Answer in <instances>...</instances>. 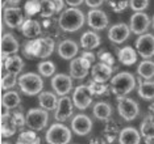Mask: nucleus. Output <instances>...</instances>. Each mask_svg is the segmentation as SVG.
Returning <instances> with one entry per match:
<instances>
[{
  "label": "nucleus",
  "mask_w": 154,
  "mask_h": 144,
  "mask_svg": "<svg viewBox=\"0 0 154 144\" xmlns=\"http://www.w3.org/2000/svg\"><path fill=\"white\" fill-rule=\"evenodd\" d=\"M92 121L88 115L86 114H78L72 118L71 121V130L79 136L88 135L92 130Z\"/></svg>",
  "instance_id": "15"
},
{
  "label": "nucleus",
  "mask_w": 154,
  "mask_h": 144,
  "mask_svg": "<svg viewBox=\"0 0 154 144\" xmlns=\"http://www.w3.org/2000/svg\"><path fill=\"white\" fill-rule=\"evenodd\" d=\"M4 21L7 26L11 29H16V28H21L24 22V15L21 9L17 7H9V8L4 9Z\"/></svg>",
  "instance_id": "16"
},
{
  "label": "nucleus",
  "mask_w": 154,
  "mask_h": 144,
  "mask_svg": "<svg viewBox=\"0 0 154 144\" xmlns=\"http://www.w3.org/2000/svg\"><path fill=\"white\" fill-rule=\"evenodd\" d=\"M117 111L119 115L127 122H131L136 119L140 114V106L133 98L129 97H119L117 101Z\"/></svg>",
  "instance_id": "6"
},
{
  "label": "nucleus",
  "mask_w": 154,
  "mask_h": 144,
  "mask_svg": "<svg viewBox=\"0 0 154 144\" xmlns=\"http://www.w3.org/2000/svg\"><path fill=\"white\" fill-rule=\"evenodd\" d=\"M94 94L91 92L88 85H79L75 88L74 93H72V102L74 106L78 107L79 110H86L87 107L92 102Z\"/></svg>",
  "instance_id": "10"
},
{
  "label": "nucleus",
  "mask_w": 154,
  "mask_h": 144,
  "mask_svg": "<svg viewBox=\"0 0 154 144\" xmlns=\"http://www.w3.org/2000/svg\"><path fill=\"white\" fill-rule=\"evenodd\" d=\"M85 3L87 4V7H90L91 9H94V8H99V7L104 3V0H85Z\"/></svg>",
  "instance_id": "44"
},
{
  "label": "nucleus",
  "mask_w": 154,
  "mask_h": 144,
  "mask_svg": "<svg viewBox=\"0 0 154 144\" xmlns=\"http://www.w3.org/2000/svg\"><path fill=\"white\" fill-rule=\"evenodd\" d=\"M9 3H11V4H19L20 1H21V0H8Z\"/></svg>",
  "instance_id": "48"
},
{
  "label": "nucleus",
  "mask_w": 154,
  "mask_h": 144,
  "mask_svg": "<svg viewBox=\"0 0 154 144\" xmlns=\"http://www.w3.org/2000/svg\"><path fill=\"white\" fill-rule=\"evenodd\" d=\"M85 15L80 9H78L76 7H70V8L65 9L61 13L58 19V24L63 31L67 33H75L79 29H82L85 25Z\"/></svg>",
  "instance_id": "1"
},
{
  "label": "nucleus",
  "mask_w": 154,
  "mask_h": 144,
  "mask_svg": "<svg viewBox=\"0 0 154 144\" xmlns=\"http://www.w3.org/2000/svg\"><path fill=\"white\" fill-rule=\"evenodd\" d=\"M128 3L134 12H143L149 7V0H129Z\"/></svg>",
  "instance_id": "38"
},
{
  "label": "nucleus",
  "mask_w": 154,
  "mask_h": 144,
  "mask_svg": "<svg viewBox=\"0 0 154 144\" xmlns=\"http://www.w3.org/2000/svg\"><path fill=\"white\" fill-rule=\"evenodd\" d=\"M82 57H85L86 59H88V60L92 63V62H95V55L92 54V52H90V51H85L82 54Z\"/></svg>",
  "instance_id": "47"
},
{
  "label": "nucleus",
  "mask_w": 154,
  "mask_h": 144,
  "mask_svg": "<svg viewBox=\"0 0 154 144\" xmlns=\"http://www.w3.org/2000/svg\"><path fill=\"white\" fill-rule=\"evenodd\" d=\"M134 87L136 79L131 72H120L115 75L111 80V90L117 97L127 96L134 89Z\"/></svg>",
  "instance_id": "2"
},
{
  "label": "nucleus",
  "mask_w": 154,
  "mask_h": 144,
  "mask_svg": "<svg viewBox=\"0 0 154 144\" xmlns=\"http://www.w3.org/2000/svg\"><path fill=\"white\" fill-rule=\"evenodd\" d=\"M2 135L3 134H2V130H0V142H2Z\"/></svg>",
  "instance_id": "51"
},
{
  "label": "nucleus",
  "mask_w": 154,
  "mask_h": 144,
  "mask_svg": "<svg viewBox=\"0 0 154 144\" xmlns=\"http://www.w3.org/2000/svg\"><path fill=\"white\" fill-rule=\"evenodd\" d=\"M24 54L29 59L38 58V40H32L26 42L24 46Z\"/></svg>",
  "instance_id": "35"
},
{
  "label": "nucleus",
  "mask_w": 154,
  "mask_h": 144,
  "mask_svg": "<svg viewBox=\"0 0 154 144\" xmlns=\"http://www.w3.org/2000/svg\"><path fill=\"white\" fill-rule=\"evenodd\" d=\"M16 144H41V139L37 136L36 131L29 130V131H23L19 135Z\"/></svg>",
  "instance_id": "33"
},
{
  "label": "nucleus",
  "mask_w": 154,
  "mask_h": 144,
  "mask_svg": "<svg viewBox=\"0 0 154 144\" xmlns=\"http://www.w3.org/2000/svg\"><path fill=\"white\" fill-rule=\"evenodd\" d=\"M91 76H92L94 81L106 84L112 77V67L109 64H106V63H103V62L97 63V64H94L92 68H91Z\"/></svg>",
  "instance_id": "17"
},
{
  "label": "nucleus",
  "mask_w": 154,
  "mask_h": 144,
  "mask_svg": "<svg viewBox=\"0 0 154 144\" xmlns=\"http://www.w3.org/2000/svg\"><path fill=\"white\" fill-rule=\"evenodd\" d=\"M24 9H25V13L28 16L36 15L40 12V0H28Z\"/></svg>",
  "instance_id": "37"
},
{
  "label": "nucleus",
  "mask_w": 154,
  "mask_h": 144,
  "mask_svg": "<svg viewBox=\"0 0 154 144\" xmlns=\"http://www.w3.org/2000/svg\"><path fill=\"white\" fill-rule=\"evenodd\" d=\"M140 134L146 139V142L154 140V121L153 119L146 118L145 121H142L141 127H140Z\"/></svg>",
  "instance_id": "32"
},
{
  "label": "nucleus",
  "mask_w": 154,
  "mask_h": 144,
  "mask_svg": "<svg viewBox=\"0 0 154 144\" xmlns=\"http://www.w3.org/2000/svg\"><path fill=\"white\" fill-rule=\"evenodd\" d=\"M38 72L45 77H50L55 73V64L51 60H44L38 64Z\"/></svg>",
  "instance_id": "36"
},
{
  "label": "nucleus",
  "mask_w": 154,
  "mask_h": 144,
  "mask_svg": "<svg viewBox=\"0 0 154 144\" xmlns=\"http://www.w3.org/2000/svg\"><path fill=\"white\" fill-rule=\"evenodd\" d=\"M0 72H2V52H0Z\"/></svg>",
  "instance_id": "49"
},
{
  "label": "nucleus",
  "mask_w": 154,
  "mask_h": 144,
  "mask_svg": "<svg viewBox=\"0 0 154 144\" xmlns=\"http://www.w3.org/2000/svg\"><path fill=\"white\" fill-rule=\"evenodd\" d=\"M20 102H21V98H20L17 92L9 90V92H7L5 94H3L2 104H3V106H4V109H7V110H11V109L17 107L20 105Z\"/></svg>",
  "instance_id": "31"
},
{
  "label": "nucleus",
  "mask_w": 154,
  "mask_h": 144,
  "mask_svg": "<svg viewBox=\"0 0 154 144\" xmlns=\"http://www.w3.org/2000/svg\"><path fill=\"white\" fill-rule=\"evenodd\" d=\"M53 3H54V7H55V12H59V10L63 9V5H65L63 0H53Z\"/></svg>",
  "instance_id": "45"
},
{
  "label": "nucleus",
  "mask_w": 154,
  "mask_h": 144,
  "mask_svg": "<svg viewBox=\"0 0 154 144\" xmlns=\"http://www.w3.org/2000/svg\"><path fill=\"white\" fill-rule=\"evenodd\" d=\"M137 73L141 79L150 80L154 77V62L150 59H143V60L138 64Z\"/></svg>",
  "instance_id": "29"
},
{
  "label": "nucleus",
  "mask_w": 154,
  "mask_h": 144,
  "mask_svg": "<svg viewBox=\"0 0 154 144\" xmlns=\"http://www.w3.org/2000/svg\"><path fill=\"white\" fill-rule=\"evenodd\" d=\"M3 89V88H2V80H0V90H2Z\"/></svg>",
  "instance_id": "52"
},
{
  "label": "nucleus",
  "mask_w": 154,
  "mask_h": 144,
  "mask_svg": "<svg viewBox=\"0 0 154 144\" xmlns=\"http://www.w3.org/2000/svg\"><path fill=\"white\" fill-rule=\"evenodd\" d=\"M94 117L99 121H108L112 115V106L108 102H104V101H100V102H96L95 106L92 109Z\"/></svg>",
  "instance_id": "28"
},
{
  "label": "nucleus",
  "mask_w": 154,
  "mask_h": 144,
  "mask_svg": "<svg viewBox=\"0 0 154 144\" xmlns=\"http://www.w3.org/2000/svg\"><path fill=\"white\" fill-rule=\"evenodd\" d=\"M108 16L106 15V12H103L101 9H97V8H94L91 9L87 15V24L91 29H94L95 31H99V30H103L108 26Z\"/></svg>",
  "instance_id": "13"
},
{
  "label": "nucleus",
  "mask_w": 154,
  "mask_h": 144,
  "mask_svg": "<svg viewBox=\"0 0 154 144\" xmlns=\"http://www.w3.org/2000/svg\"><path fill=\"white\" fill-rule=\"evenodd\" d=\"M16 81H17L16 75L7 72L5 75L2 77V88H3V89H11L12 87H15Z\"/></svg>",
  "instance_id": "39"
},
{
  "label": "nucleus",
  "mask_w": 154,
  "mask_h": 144,
  "mask_svg": "<svg viewBox=\"0 0 154 144\" xmlns=\"http://www.w3.org/2000/svg\"><path fill=\"white\" fill-rule=\"evenodd\" d=\"M117 57H119V62L122 63L124 66H133L137 62V51L132 46H125L119 51Z\"/></svg>",
  "instance_id": "27"
},
{
  "label": "nucleus",
  "mask_w": 154,
  "mask_h": 144,
  "mask_svg": "<svg viewBox=\"0 0 154 144\" xmlns=\"http://www.w3.org/2000/svg\"><path fill=\"white\" fill-rule=\"evenodd\" d=\"M17 83H19L20 89L28 96H36L40 92H42L44 88V81L41 79V76L34 72L24 73L19 77Z\"/></svg>",
  "instance_id": "3"
},
{
  "label": "nucleus",
  "mask_w": 154,
  "mask_h": 144,
  "mask_svg": "<svg viewBox=\"0 0 154 144\" xmlns=\"http://www.w3.org/2000/svg\"><path fill=\"white\" fill-rule=\"evenodd\" d=\"M91 92H92V94L95 96V94H103L107 92V85H104V83H97V81H90L88 84Z\"/></svg>",
  "instance_id": "40"
},
{
  "label": "nucleus",
  "mask_w": 154,
  "mask_h": 144,
  "mask_svg": "<svg viewBox=\"0 0 154 144\" xmlns=\"http://www.w3.org/2000/svg\"><path fill=\"white\" fill-rule=\"evenodd\" d=\"M129 0H109V7L115 12H121L122 9L127 8Z\"/></svg>",
  "instance_id": "41"
},
{
  "label": "nucleus",
  "mask_w": 154,
  "mask_h": 144,
  "mask_svg": "<svg viewBox=\"0 0 154 144\" xmlns=\"http://www.w3.org/2000/svg\"><path fill=\"white\" fill-rule=\"evenodd\" d=\"M100 42L101 40H100L99 34L91 30L83 33V36L80 37V46L85 48V50H94V48L99 47Z\"/></svg>",
  "instance_id": "23"
},
{
  "label": "nucleus",
  "mask_w": 154,
  "mask_h": 144,
  "mask_svg": "<svg viewBox=\"0 0 154 144\" xmlns=\"http://www.w3.org/2000/svg\"><path fill=\"white\" fill-rule=\"evenodd\" d=\"M65 1L69 4V7H78L82 4L85 0H65Z\"/></svg>",
  "instance_id": "46"
},
{
  "label": "nucleus",
  "mask_w": 154,
  "mask_h": 144,
  "mask_svg": "<svg viewBox=\"0 0 154 144\" xmlns=\"http://www.w3.org/2000/svg\"><path fill=\"white\" fill-rule=\"evenodd\" d=\"M49 121V114L45 109H30L25 115V125L29 130L33 131H42L46 127Z\"/></svg>",
  "instance_id": "5"
},
{
  "label": "nucleus",
  "mask_w": 154,
  "mask_h": 144,
  "mask_svg": "<svg viewBox=\"0 0 154 144\" xmlns=\"http://www.w3.org/2000/svg\"><path fill=\"white\" fill-rule=\"evenodd\" d=\"M0 130L4 136H12L17 130V125L13 119V115L9 113H4L0 119Z\"/></svg>",
  "instance_id": "25"
},
{
  "label": "nucleus",
  "mask_w": 154,
  "mask_h": 144,
  "mask_svg": "<svg viewBox=\"0 0 154 144\" xmlns=\"http://www.w3.org/2000/svg\"><path fill=\"white\" fill-rule=\"evenodd\" d=\"M152 25H153V29H154V16H153V19H152Z\"/></svg>",
  "instance_id": "50"
},
{
  "label": "nucleus",
  "mask_w": 154,
  "mask_h": 144,
  "mask_svg": "<svg viewBox=\"0 0 154 144\" xmlns=\"http://www.w3.org/2000/svg\"><path fill=\"white\" fill-rule=\"evenodd\" d=\"M74 102L72 98H70L69 96H61V98L58 100L57 106L54 109V118L57 122H65L71 117L74 113Z\"/></svg>",
  "instance_id": "8"
},
{
  "label": "nucleus",
  "mask_w": 154,
  "mask_h": 144,
  "mask_svg": "<svg viewBox=\"0 0 154 144\" xmlns=\"http://www.w3.org/2000/svg\"><path fill=\"white\" fill-rule=\"evenodd\" d=\"M131 33L132 31L129 29V25H127L124 22H120V24H116V25H112L108 29V40L112 43L120 45L128 40Z\"/></svg>",
  "instance_id": "14"
},
{
  "label": "nucleus",
  "mask_w": 154,
  "mask_h": 144,
  "mask_svg": "<svg viewBox=\"0 0 154 144\" xmlns=\"http://www.w3.org/2000/svg\"><path fill=\"white\" fill-rule=\"evenodd\" d=\"M91 68V62L85 57L71 59L70 63V76L75 80H82L88 75Z\"/></svg>",
  "instance_id": "11"
},
{
  "label": "nucleus",
  "mask_w": 154,
  "mask_h": 144,
  "mask_svg": "<svg viewBox=\"0 0 154 144\" xmlns=\"http://www.w3.org/2000/svg\"><path fill=\"white\" fill-rule=\"evenodd\" d=\"M5 71L13 75H19L24 68V62L19 55H9L5 58V63H4Z\"/></svg>",
  "instance_id": "26"
},
{
  "label": "nucleus",
  "mask_w": 154,
  "mask_h": 144,
  "mask_svg": "<svg viewBox=\"0 0 154 144\" xmlns=\"http://www.w3.org/2000/svg\"><path fill=\"white\" fill-rule=\"evenodd\" d=\"M12 115H13V119H15L17 127H21V126L25 125V117H24L21 113H15V114H12Z\"/></svg>",
  "instance_id": "42"
},
{
  "label": "nucleus",
  "mask_w": 154,
  "mask_h": 144,
  "mask_svg": "<svg viewBox=\"0 0 154 144\" xmlns=\"http://www.w3.org/2000/svg\"><path fill=\"white\" fill-rule=\"evenodd\" d=\"M51 87L58 96H67L72 89V77L66 73H58L51 79Z\"/></svg>",
  "instance_id": "12"
},
{
  "label": "nucleus",
  "mask_w": 154,
  "mask_h": 144,
  "mask_svg": "<svg viewBox=\"0 0 154 144\" xmlns=\"http://www.w3.org/2000/svg\"><path fill=\"white\" fill-rule=\"evenodd\" d=\"M55 13V7L53 0H41L40 1V15L44 19L51 17Z\"/></svg>",
  "instance_id": "34"
},
{
  "label": "nucleus",
  "mask_w": 154,
  "mask_h": 144,
  "mask_svg": "<svg viewBox=\"0 0 154 144\" xmlns=\"http://www.w3.org/2000/svg\"><path fill=\"white\" fill-rule=\"evenodd\" d=\"M138 96L142 98V100L146 101H152L154 100V81L153 80H145V81H141L138 85Z\"/></svg>",
  "instance_id": "30"
},
{
  "label": "nucleus",
  "mask_w": 154,
  "mask_h": 144,
  "mask_svg": "<svg viewBox=\"0 0 154 144\" xmlns=\"http://www.w3.org/2000/svg\"><path fill=\"white\" fill-rule=\"evenodd\" d=\"M71 138V130L61 122L51 125L45 134V139H46L48 144H69Z\"/></svg>",
  "instance_id": "4"
},
{
  "label": "nucleus",
  "mask_w": 154,
  "mask_h": 144,
  "mask_svg": "<svg viewBox=\"0 0 154 144\" xmlns=\"http://www.w3.org/2000/svg\"><path fill=\"white\" fill-rule=\"evenodd\" d=\"M150 24H152V20H150V17L145 12H134L131 16L129 29H131L133 34L141 36V34L146 33L149 30Z\"/></svg>",
  "instance_id": "9"
},
{
  "label": "nucleus",
  "mask_w": 154,
  "mask_h": 144,
  "mask_svg": "<svg viewBox=\"0 0 154 144\" xmlns=\"http://www.w3.org/2000/svg\"><path fill=\"white\" fill-rule=\"evenodd\" d=\"M119 143L120 144H140L141 143V134L134 127H125L119 134Z\"/></svg>",
  "instance_id": "20"
},
{
  "label": "nucleus",
  "mask_w": 154,
  "mask_h": 144,
  "mask_svg": "<svg viewBox=\"0 0 154 144\" xmlns=\"http://www.w3.org/2000/svg\"><path fill=\"white\" fill-rule=\"evenodd\" d=\"M19 51V42L12 34H4L0 42V52L3 57H9V55H15Z\"/></svg>",
  "instance_id": "19"
},
{
  "label": "nucleus",
  "mask_w": 154,
  "mask_h": 144,
  "mask_svg": "<svg viewBox=\"0 0 154 144\" xmlns=\"http://www.w3.org/2000/svg\"><path fill=\"white\" fill-rule=\"evenodd\" d=\"M100 54V60L103 63H106V64H113V59H112L111 54L109 52H99Z\"/></svg>",
  "instance_id": "43"
},
{
  "label": "nucleus",
  "mask_w": 154,
  "mask_h": 144,
  "mask_svg": "<svg viewBox=\"0 0 154 144\" xmlns=\"http://www.w3.org/2000/svg\"><path fill=\"white\" fill-rule=\"evenodd\" d=\"M21 33L24 34V37L29 38V40H34L41 34V25L40 22L36 20L28 19L24 20L23 25H21Z\"/></svg>",
  "instance_id": "21"
},
{
  "label": "nucleus",
  "mask_w": 154,
  "mask_h": 144,
  "mask_svg": "<svg viewBox=\"0 0 154 144\" xmlns=\"http://www.w3.org/2000/svg\"><path fill=\"white\" fill-rule=\"evenodd\" d=\"M55 48V42L50 37L38 38V58L46 59L53 54Z\"/></svg>",
  "instance_id": "22"
},
{
  "label": "nucleus",
  "mask_w": 154,
  "mask_h": 144,
  "mask_svg": "<svg viewBox=\"0 0 154 144\" xmlns=\"http://www.w3.org/2000/svg\"><path fill=\"white\" fill-rule=\"evenodd\" d=\"M2 144H9V143H2Z\"/></svg>",
  "instance_id": "53"
},
{
  "label": "nucleus",
  "mask_w": 154,
  "mask_h": 144,
  "mask_svg": "<svg viewBox=\"0 0 154 144\" xmlns=\"http://www.w3.org/2000/svg\"><path fill=\"white\" fill-rule=\"evenodd\" d=\"M136 51L142 59H150L154 57V34L143 33L136 40Z\"/></svg>",
  "instance_id": "7"
},
{
  "label": "nucleus",
  "mask_w": 154,
  "mask_h": 144,
  "mask_svg": "<svg viewBox=\"0 0 154 144\" xmlns=\"http://www.w3.org/2000/svg\"><path fill=\"white\" fill-rule=\"evenodd\" d=\"M57 51H58L59 57H61L62 59H65V60H71V59H74L76 57V54H78L79 46L75 41L65 40L58 45Z\"/></svg>",
  "instance_id": "18"
},
{
  "label": "nucleus",
  "mask_w": 154,
  "mask_h": 144,
  "mask_svg": "<svg viewBox=\"0 0 154 144\" xmlns=\"http://www.w3.org/2000/svg\"><path fill=\"white\" fill-rule=\"evenodd\" d=\"M57 102H58V98H57V94L55 93H53V92H40L38 93V104L46 111L54 110L55 106H57Z\"/></svg>",
  "instance_id": "24"
}]
</instances>
